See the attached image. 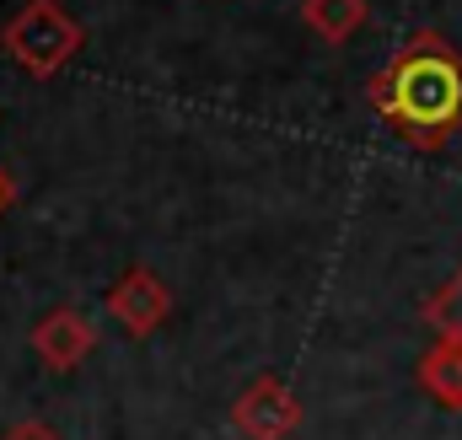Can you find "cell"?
Returning a JSON list of instances; mask_svg holds the SVG:
<instances>
[{"instance_id":"cell-1","label":"cell","mask_w":462,"mask_h":440,"mask_svg":"<svg viewBox=\"0 0 462 440\" xmlns=\"http://www.w3.org/2000/svg\"><path fill=\"white\" fill-rule=\"evenodd\" d=\"M365 97L376 118L414 151H441L462 129V49L436 27H420L371 81Z\"/></svg>"},{"instance_id":"cell-2","label":"cell","mask_w":462,"mask_h":440,"mask_svg":"<svg viewBox=\"0 0 462 440\" xmlns=\"http://www.w3.org/2000/svg\"><path fill=\"white\" fill-rule=\"evenodd\" d=\"M0 49L38 81L60 76L81 49H87V27L60 5V0H27L5 27H0Z\"/></svg>"},{"instance_id":"cell-3","label":"cell","mask_w":462,"mask_h":440,"mask_svg":"<svg viewBox=\"0 0 462 440\" xmlns=\"http://www.w3.org/2000/svg\"><path fill=\"white\" fill-rule=\"evenodd\" d=\"M103 307H108V317H114L129 338H151V333L172 317V290H167V280H162L156 269L134 263V269H124L114 285H108Z\"/></svg>"},{"instance_id":"cell-4","label":"cell","mask_w":462,"mask_h":440,"mask_svg":"<svg viewBox=\"0 0 462 440\" xmlns=\"http://www.w3.org/2000/svg\"><path fill=\"white\" fill-rule=\"evenodd\" d=\"M231 425L242 440H291L301 430V398L280 376H258L231 403Z\"/></svg>"},{"instance_id":"cell-5","label":"cell","mask_w":462,"mask_h":440,"mask_svg":"<svg viewBox=\"0 0 462 440\" xmlns=\"http://www.w3.org/2000/svg\"><path fill=\"white\" fill-rule=\"evenodd\" d=\"M97 349V323L81 312V307H54V312H43L38 317V328H32V354L49 365V371H76L87 354Z\"/></svg>"},{"instance_id":"cell-6","label":"cell","mask_w":462,"mask_h":440,"mask_svg":"<svg viewBox=\"0 0 462 440\" xmlns=\"http://www.w3.org/2000/svg\"><path fill=\"white\" fill-rule=\"evenodd\" d=\"M414 376H420V392H425V398H436L441 408H457L462 414V344L436 338V344L420 354Z\"/></svg>"},{"instance_id":"cell-7","label":"cell","mask_w":462,"mask_h":440,"mask_svg":"<svg viewBox=\"0 0 462 440\" xmlns=\"http://www.w3.org/2000/svg\"><path fill=\"white\" fill-rule=\"evenodd\" d=\"M365 16H371V5L365 0H301V22L323 38V43H349L360 27H365Z\"/></svg>"},{"instance_id":"cell-8","label":"cell","mask_w":462,"mask_h":440,"mask_svg":"<svg viewBox=\"0 0 462 440\" xmlns=\"http://www.w3.org/2000/svg\"><path fill=\"white\" fill-rule=\"evenodd\" d=\"M425 323L436 328V338H452V344H462V269L425 301Z\"/></svg>"},{"instance_id":"cell-9","label":"cell","mask_w":462,"mask_h":440,"mask_svg":"<svg viewBox=\"0 0 462 440\" xmlns=\"http://www.w3.org/2000/svg\"><path fill=\"white\" fill-rule=\"evenodd\" d=\"M5 440H60V430L43 425V419H16V425L5 430Z\"/></svg>"},{"instance_id":"cell-10","label":"cell","mask_w":462,"mask_h":440,"mask_svg":"<svg viewBox=\"0 0 462 440\" xmlns=\"http://www.w3.org/2000/svg\"><path fill=\"white\" fill-rule=\"evenodd\" d=\"M11 199H16V188H11V178H5V167H0V215L11 210Z\"/></svg>"}]
</instances>
